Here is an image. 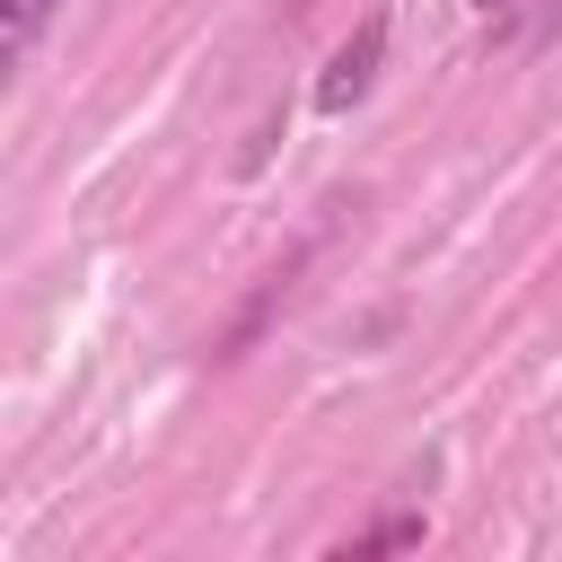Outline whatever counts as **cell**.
Listing matches in <instances>:
<instances>
[{
	"label": "cell",
	"instance_id": "cell-1",
	"mask_svg": "<svg viewBox=\"0 0 562 562\" xmlns=\"http://www.w3.org/2000/svg\"><path fill=\"white\" fill-rule=\"evenodd\" d=\"M378 61H386V9H369V18L334 44V61L316 70V114H351V105L378 88Z\"/></svg>",
	"mask_w": 562,
	"mask_h": 562
},
{
	"label": "cell",
	"instance_id": "cell-2",
	"mask_svg": "<svg viewBox=\"0 0 562 562\" xmlns=\"http://www.w3.org/2000/svg\"><path fill=\"white\" fill-rule=\"evenodd\" d=\"M61 18V0H0V79L44 44V26Z\"/></svg>",
	"mask_w": 562,
	"mask_h": 562
},
{
	"label": "cell",
	"instance_id": "cell-3",
	"mask_svg": "<svg viewBox=\"0 0 562 562\" xmlns=\"http://www.w3.org/2000/svg\"><path fill=\"white\" fill-rule=\"evenodd\" d=\"M413 544H422V509H395V518H378V527L342 536L334 553H342V562H369V553H413Z\"/></svg>",
	"mask_w": 562,
	"mask_h": 562
},
{
	"label": "cell",
	"instance_id": "cell-4",
	"mask_svg": "<svg viewBox=\"0 0 562 562\" xmlns=\"http://www.w3.org/2000/svg\"><path fill=\"white\" fill-rule=\"evenodd\" d=\"M474 9H483V18H492V35H509V18H518V9H527V0H474Z\"/></svg>",
	"mask_w": 562,
	"mask_h": 562
}]
</instances>
